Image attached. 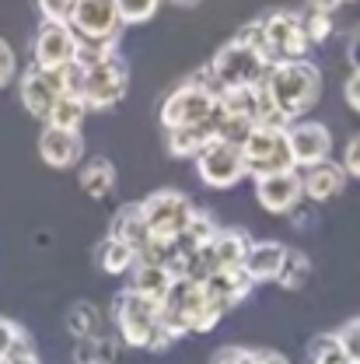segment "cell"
<instances>
[{
	"instance_id": "cell-27",
	"label": "cell",
	"mask_w": 360,
	"mask_h": 364,
	"mask_svg": "<svg viewBox=\"0 0 360 364\" xmlns=\"http://www.w3.org/2000/svg\"><path fill=\"white\" fill-rule=\"evenodd\" d=\"M165 140H168V154L172 158H196L210 140H214V123L207 127H182V130H165Z\"/></svg>"
},
{
	"instance_id": "cell-37",
	"label": "cell",
	"mask_w": 360,
	"mask_h": 364,
	"mask_svg": "<svg viewBox=\"0 0 360 364\" xmlns=\"http://www.w3.org/2000/svg\"><path fill=\"white\" fill-rule=\"evenodd\" d=\"M74 4H77V0H36L43 21H67L70 11H74Z\"/></svg>"
},
{
	"instance_id": "cell-11",
	"label": "cell",
	"mask_w": 360,
	"mask_h": 364,
	"mask_svg": "<svg viewBox=\"0 0 360 364\" xmlns=\"http://www.w3.org/2000/svg\"><path fill=\"white\" fill-rule=\"evenodd\" d=\"M192 165H196L200 182L210 186V189H234L238 182L249 176L241 147L238 144H227V140H217V136L192 158Z\"/></svg>"
},
{
	"instance_id": "cell-22",
	"label": "cell",
	"mask_w": 360,
	"mask_h": 364,
	"mask_svg": "<svg viewBox=\"0 0 360 364\" xmlns=\"http://www.w3.org/2000/svg\"><path fill=\"white\" fill-rule=\"evenodd\" d=\"M249 245H252L249 231H238V228H221V231H217V238L210 242V259H214V270H241Z\"/></svg>"
},
{
	"instance_id": "cell-38",
	"label": "cell",
	"mask_w": 360,
	"mask_h": 364,
	"mask_svg": "<svg viewBox=\"0 0 360 364\" xmlns=\"http://www.w3.org/2000/svg\"><path fill=\"white\" fill-rule=\"evenodd\" d=\"M14 74H18V56L7 39H0V88H7L14 81Z\"/></svg>"
},
{
	"instance_id": "cell-35",
	"label": "cell",
	"mask_w": 360,
	"mask_h": 364,
	"mask_svg": "<svg viewBox=\"0 0 360 364\" xmlns=\"http://www.w3.org/2000/svg\"><path fill=\"white\" fill-rule=\"evenodd\" d=\"M336 336H339V347H343L347 361H350V364H360V316L350 318L343 329H336Z\"/></svg>"
},
{
	"instance_id": "cell-23",
	"label": "cell",
	"mask_w": 360,
	"mask_h": 364,
	"mask_svg": "<svg viewBox=\"0 0 360 364\" xmlns=\"http://www.w3.org/2000/svg\"><path fill=\"white\" fill-rule=\"evenodd\" d=\"M94 259H98V270L109 273V277H123V273H130L136 267V252L126 242L112 238V235H105V238L98 242Z\"/></svg>"
},
{
	"instance_id": "cell-17",
	"label": "cell",
	"mask_w": 360,
	"mask_h": 364,
	"mask_svg": "<svg viewBox=\"0 0 360 364\" xmlns=\"http://www.w3.org/2000/svg\"><path fill=\"white\" fill-rule=\"evenodd\" d=\"M347 182L350 176L343 172L339 161H318L312 168H301V189H305V200L308 203H329L336 196L347 193Z\"/></svg>"
},
{
	"instance_id": "cell-8",
	"label": "cell",
	"mask_w": 360,
	"mask_h": 364,
	"mask_svg": "<svg viewBox=\"0 0 360 364\" xmlns=\"http://www.w3.org/2000/svg\"><path fill=\"white\" fill-rule=\"evenodd\" d=\"M214 112H217V95L189 77L185 85L168 91V98L161 102V127L165 130L207 127V123H214Z\"/></svg>"
},
{
	"instance_id": "cell-43",
	"label": "cell",
	"mask_w": 360,
	"mask_h": 364,
	"mask_svg": "<svg viewBox=\"0 0 360 364\" xmlns=\"http://www.w3.org/2000/svg\"><path fill=\"white\" fill-rule=\"evenodd\" d=\"M347 60H350L354 70H360V32H354L350 43H347Z\"/></svg>"
},
{
	"instance_id": "cell-3",
	"label": "cell",
	"mask_w": 360,
	"mask_h": 364,
	"mask_svg": "<svg viewBox=\"0 0 360 364\" xmlns=\"http://www.w3.org/2000/svg\"><path fill=\"white\" fill-rule=\"evenodd\" d=\"M112 322H116L119 343H126L133 350H165V347L175 343L161 326V301H154L147 294H136L130 287L116 294Z\"/></svg>"
},
{
	"instance_id": "cell-6",
	"label": "cell",
	"mask_w": 360,
	"mask_h": 364,
	"mask_svg": "<svg viewBox=\"0 0 360 364\" xmlns=\"http://www.w3.org/2000/svg\"><path fill=\"white\" fill-rule=\"evenodd\" d=\"M207 70H210L217 91H231V88H256V85H263L270 63L252 46L231 39V43H224L214 53V60L207 63Z\"/></svg>"
},
{
	"instance_id": "cell-14",
	"label": "cell",
	"mask_w": 360,
	"mask_h": 364,
	"mask_svg": "<svg viewBox=\"0 0 360 364\" xmlns=\"http://www.w3.org/2000/svg\"><path fill=\"white\" fill-rule=\"evenodd\" d=\"M287 144H290V158H294L298 172L332 158V130L325 123H315V119L290 123L287 127Z\"/></svg>"
},
{
	"instance_id": "cell-2",
	"label": "cell",
	"mask_w": 360,
	"mask_h": 364,
	"mask_svg": "<svg viewBox=\"0 0 360 364\" xmlns=\"http://www.w3.org/2000/svg\"><path fill=\"white\" fill-rule=\"evenodd\" d=\"M63 77H67V91L81 95L88 102V109H98V112L119 105L130 88V67L119 56V49H112L98 60H88V63H70L63 70Z\"/></svg>"
},
{
	"instance_id": "cell-12",
	"label": "cell",
	"mask_w": 360,
	"mask_h": 364,
	"mask_svg": "<svg viewBox=\"0 0 360 364\" xmlns=\"http://www.w3.org/2000/svg\"><path fill=\"white\" fill-rule=\"evenodd\" d=\"M77 60V36L67 21H43L32 39V63L43 70H67Z\"/></svg>"
},
{
	"instance_id": "cell-16",
	"label": "cell",
	"mask_w": 360,
	"mask_h": 364,
	"mask_svg": "<svg viewBox=\"0 0 360 364\" xmlns=\"http://www.w3.org/2000/svg\"><path fill=\"white\" fill-rule=\"evenodd\" d=\"M200 287H203L207 301H210L221 316H227L231 309H238V305L252 294L256 284H252L241 270H214L207 280H200Z\"/></svg>"
},
{
	"instance_id": "cell-9",
	"label": "cell",
	"mask_w": 360,
	"mask_h": 364,
	"mask_svg": "<svg viewBox=\"0 0 360 364\" xmlns=\"http://www.w3.org/2000/svg\"><path fill=\"white\" fill-rule=\"evenodd\" d=\"M263 21V39H266V60L287 63V60H308L312 39L305 32V18L298 11H273Z\"/></svg>"
},
{
	"instance_id": "cell-30",
	"label": "cell",
	"mask_w": 360,
	"mask_h": 364,
	"mask_svg": "<svg viewBox=\"0 0 360 364\" xmlns=\"http://www.w3.org/2000/svg\"><path fill=\"white\" fill-rule=\"evenodd\" d=\"M308 277H312V259H308L301 249H287L276 284H280L283 291H301V287L308 284Z\"/></svg>"
},
{
	"instance_id": "cell-40",
	"label": "cell",
	"mask_w": 360,
	"mask_h": 364,
	"mask_svg": "<svg viewBox=\"0 0 360 364\" xmlns=\"http://www.w3.org/2000/svg\"><path fill=\"white\" fill-rule=\"evenodd\" d=\"M343 98H347V105L360 116V70H350V77L343 81Z\"/></svg>"
},
{
	"instance_id": "cell-5",
	"label": "cell",
	"mask_w": 360,
	"mask_h": 364,
	"mask_svg": "<svg viewBox=\"0 0 360 364\" xmlns=\"http://www.w3.org/2000/svg\"><path fill=\"white\" fill-rule=\"evenodd\" d=\"M140 210H143V221L147 231L154 238V245H165V249H175L179 235L185 231L189 218H192V200L179 193V189H154L151 196L140 200Z\"/></svg>"
},
{
	"instance_id": "cell-18",
	"label": "cell",
	"mask_w": 360,
	"mask_h": 364,
	"mask_svg": "<svg viewBox=\"0 0 360 364\" xmlns=\"http://www.w3.org/2000/svg\"><path fill=\"white\" fill-rule=\"evenodd\" d=\"M84 154V136L74 130H56V127H43L39 134V158L49 168H74Z\"/></svg>"
},
{
	"instance_id": "cell-39",
	"label": "cell",
	"mask_w": 360,
	"mask_h": 364,
	"mask_svg": "<svg viewBox=\"0 0 360 364\" xmlns=\"http://www.w3.org/2000/svg\"><path fill=\"white\" fill-rule=\"evenodd\" d=\"M343 172L350 176V179H360V134H354L347 140V147H343Z\"/></svg>"
},
{
	"instance_id": "cell-7",
	"label": "cell",
	"mask_w": 360,
	"mask_h": 364,
	"mask_svg": "<svg viewBox=\"0 0 360 364\" xmlns=\"http://www.w3.org/2000/svg\"><path fill=\"white\" fill-rule=\"evenodd\" d=\"M241 154H245V168H249L252 179L294 168L290 144H287V127H252V134L241 144Z\"/></svg>"
},
{
	"instance_id": "cell-28",
	"label": "cell",
	"mask_w": 360,
	"mask_h": 364,
	"mask_svg": "<svg viewBox=\"0 0 360 364\" xmlns=\"http://www.w3.org/2000/svg\"><path fill=\"white\" fill-rule=\"evenodd\" d=\"M119 354V336L112 333H98V336H84L74 347V364H112Z\"/></svg>"
},
{
	"instance_id": "cell-31",
	"label": "cell",
	"mask_w": 360,
	"mask_h": 364,
	"mask_svg": "<svg viewBox=\"0 0 360 364\" xmlns=\"http://www.w3.org/2000/svg\"><path fill=\"white\" fill-rule=\"evenodd\" d=\"M308 364H350V361H347L336 333H318L315 340L308 343Z\"/></svg>"
},
{
	"instance_id": "cell-21",
	"label": "cell",
	"mask_w": 360,
	"mask_h": 364,
	"mask_svg": "<svg viewBox=\"0 0 360 364\" xmlns=\"http://www.w3.org/2000/svg\"><path fill=\"white\" fill-rule=\"evenodd\" d=\"M130 277H133V280H130V291L161 301L165 291H168L172 280H175V270H172L168 263H161V259H136V267L130 270Z\"/></svg>"
},
{
	"instance_id": "cell-19",
	"label": "cell",
	"mask_w": 360,
	"mask_h": 364,
	"mask_svg": "<svg viewBox=\"0 0 360 364\" xmlns=\"http://www.w3.org/2000/svg\"><path fill=\"white\" fill-rule=\"evenodd\" d=\"M109 235L119 238V242H126V245L136 252V259H143V256L154 252V238H151V231H147V221H143L140 203L119 207L116 218H112V225H109Z\"/></svg>"
},
{
	"instance_id": "cell-33",
	"label": "cell",
	"mask_w": 360,
	"mask_h": 364,
	"mask_svg": "<svg viewBox=\"0 0 360 364\" xmlns=\"http://www.w3.org/2000/svg\"><path fill=\"white\" fill-rule=\"evenodd\" d=\"M25 347H32L28 333H25L14 318L0 316V361H4L7 354H14V350H25Z\"/></svg>"
},
{
	"instance_id": "cell-26",
	"label": "cell",
	"mask_w": 360,
	"mask_h": 364,
	"mask_svg": "<svg viewBox=\"0 0 360 364\" xmlns=\"http://www.w3.org/2000/svg\"><path fill=\"white\" fill-rule=\"evenodd\" d=\"M88 102L81 98V95H74V91H63L60 95V102L53 105V112H49V119H45V127H56V130H74V134H81V127H84V119H88Z\"/></svg>"
},
{
	"instance_id": "cell-45",
	"label": "cell",
	"mask_w": 360,
	"mask_h": 364,
	"mask_svg": "<svg viewBox=\"0 0 360 364\" xmlns=\"http://www.w3.org/2000/svg\"><path fill=\"white\" fill-rule=\"evenodd\" d=\"M168 4H175V7H196V4H203V0H168Z\"/></svg>"
},
{
	"instance_id": "cell-10",
	"label": "cell",
	"mask_w": 360,
	"mask_h": 364,
	"mask_svg": "<svg viewBox=\"0 0 360 364\" xmlns=\"http://www.w3.org/2000/svg\"><path fill=\"white\" fill-rule=\"evenodd\" d=\"M67 25L74 28L77 43L116 46L123 32V18L116 11V0H77Z\"/></svg>"
},
{
	"instance_id": "cell-34",
	"label": "cell",
	"mask_w": 360,
	"mask_h": 364,
	"mask_svg": "<svg viewBox=\"0 0 360 364\" xmlns=\"http://www.w3.org/2000/svg\"><path fill=\"white\" fill-rule=\"evenodd\" d=\"M301 18H305V32H308L312 46L325 43V39L332 36V14H322V11H305Z\"/></svg>"
},
{
	"instance_id": "cell-32",
	"label": "cell",
	"mask_w": 360,
	"mask_h": 364,
	"mask_svg": "<svg viewBox=\"0 0 360 364\" xmlns=\"http://www.w3.org/2000/svg\"><path fill=\"white\" fill-rule=\"evenodd\" d=\"M165 0H116V11L123 18V25H147Z\"/></svg>"
},
{
	"instance_id": "cell-29",
	"label": "cell",
	"mask_w": 360,
	"mask_h": 364,
	"mask_svg": "<svg viewBox=\"0 0 360 364\" xmlns=\"http://www.w3.org/2000/svg\"><path fill=\"white\" fill-rule=\"evenodd\" d=\"M67 329L74 340H84V336H98L105 333V318H102V309L91 305V301H77L70 312H67Z\"/></svg>"
},
{
	"instance_id": "cell-4",
	"label": "cell",
	"mask_w": 360,
	"mask_h": 364,
	"mask_svg": "<svg viewBox=\"0 0 360 364\" xmlns=\"http://www.w3.org/2000/svg\"><path fill=\"white\" fill-rule=\"evenodd\" d=\"M221 312L207 301L200 280H189V277H175L172 287L165 291L161 298V326L172 340L179 336H189V333H210L217 329L221 322Z\"/></svg>"
},
{
	"instance_id": "cell-20",
	"label": "cell",
	"mask_w": 360,
	"mask_h": 364,
	"mask_svg": "<svg viewBox=\"0 0 360 364\" xmlns=\"http://www.w3.org/2000/svg\"><path fill=\"white\" fill-rule=\"evenodd\" d=\"M283 256H287V245L283 242H252L249 252H245V263H241V273L252 280V284H276L280 277V267H283Z\"/></svg>"
},
{
	"instance_id": "cell-25",
	"label": "cell",
	"mask_w": 360,
	"mask_h": 364,
	"mask_svg": "<svg viewBox=\"0 0 360 364\" xmlns=\"http://www.w3.org/2000/svg\"><path fill=\"white\" fill-rule=\"evenodd\" d=\"M77 182H81V189L88 193L91 200H105L116 189V165L109 158H91L77 172Z\"/></svg>"
},
{
	"instance_id": "cell-36",
	"label": "cell",
	"mask_w": 360,
	"mask_h": 364,
	"mask_svg": "<svg viewBox=\"0 0 360 364\" xmlns=\"http://www.w3.org/2000/svg\"><path fill=\"white\" fill-rule=\"evenodd\" d=\"M252 358H256V350H252V347L227 343V347H221V350L210 358V364H252Z\"/></svg>"
},
{
	"instance_id": "cell-15",
	"label": "cell",
	"mask_w": 360,
	"mask_h": 364,
	"mask_svg": "<svg viewBox=\"0 0 360 364\" xmlns=\"http://www.w3.org/2000/svg\"><path fill=\"white\" fill-rule=\"evenodd\" d=\"M256 200L266 214L276 218H287L301 200H305V189H301V172L290 168V172H276V176H263L256 179Z\"/></svg>"
},
{
	"instance_id": "cell-13",
	"label": "cell",
	"mask_w": 360,
	"mask_h": 364,
	"mask_svg": "<svg viewBox=\"0 0 360 364\" xmlns=\"http://www.w3.org/2000/svg\"><path fill=\"white\" fill-rule=\"evenodd\" d=\"M67 91V77L63 70H43V67H28L21 74V105L32 119H49L53 105L60 102V95Z\"/></svg>"
},
{
	"instance_id": "cell-42",
	"label": "cell",
	"mask_w": 360,
	"mask_h": 364,
	"mask_svg": "<svg viewBox=\"0 0 360 364\" xmlns=\"http://www.w3.org/2000/svg\"><path fill=\"white\" fill-rule=\"evenodd\" d=\"M0 364H43L39 361V354H36V347H25V350H14V354H7Z\"/></svg>"
},
{
	"instance_id": "cell-24",
	"label": "cell",
	"mask_w": 360,
	"mask_h": 364,
	"mask_svg": "<svg viewBox=\"0 0 360 364\" xmlns=\"http://www.w3.org/2000/svg\"><path fill=\"white\" fill-rule=\"evenodd\" d=\"M217 221H214V214L210 210H192V218H189V225L185 231L179 235V242H175V256L179 252H196V249H207L214 238H217Z\"/></svg>"
},
{
	"instance_id": "cell-44",
	"label": "cell",
	"mask_w": 360,
	"mask_h": 364,
	"mask_svg": "<svg viewBox=\"0 0 360 364\" xmlns=\"http://www.w3.org/2000/svg\"><path fill=\"white\" fill-rule=\"evenodd\" d=\"M252 364H290L280 350H256V358H252Z\"/></svg>"
},
{
	"instance_id": "cell-41",
	"label": "cell",
	"mask_w": 360,
	"mask_h": 364,
	"mask_svg": "<svg viewBox=\"0 0 360 364\" xmlns=\"http://www.w3.org/2000/svg\"><path fill=\"white\" fill-rule=\"evenodd\" d=\"M347 4H354V0H305V11H322V14H332V11H339V7H347Z\"/></svg>"
},
{
	"instance_id": "cell-1",
	"label": "cell",
	"mask_w": 360,
	"mask_h": 364,
	"mask_svg": "<svg viewBox=\"0 0 360 364\" xmlns=\"http://www.w3.org/2000/svg\"><path fill=\"white\" fill-rule=\"evenodd\" d=\"M263 88L273 98V105L280 109V116L287 123L305 119L322 98V70L312 60H287V63H273L263 77Z\"/></svg>"
}]
</instances>
